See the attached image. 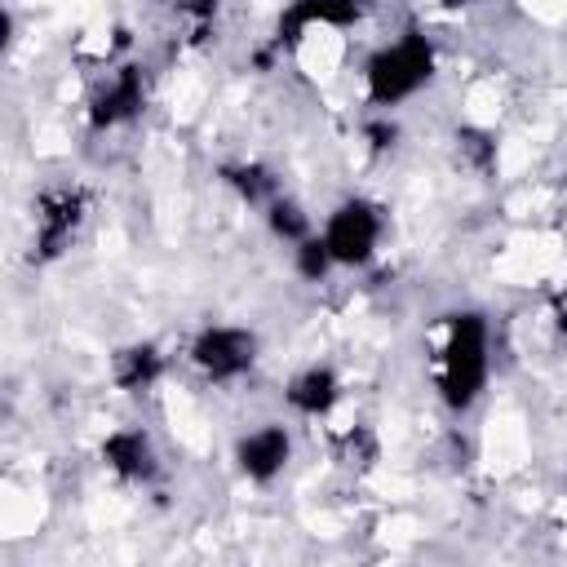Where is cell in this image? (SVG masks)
I'll list each match as a JSON object with an SVG mask.
<instances>
[{
  "mask_svg": "<svg viewBox=\"0 0 567 567\" xmlns=\"http://www.w3.org/2000/svg\"><path fill=\"white\" fill-rule=\"evenodd\" d=\"M492 381V323L478 310H456L443 319L434 350V390L452 412H470Z\"/></svg>",
  "mask_w": 567,
  "mask_h": 567,
  "instance_id": "6da1fadb",
  "label": "cell"
},
{
  "mask_svg": "<svg viewBox=\"0 0 567 567\" xmlns=\"http://www.w3.org/2000/svg\"><path fill=\"white\" fill-rule=\"evenodd\" d=\"M434 71H439L434 40L425 31H403L381 49H372V58L363 62V97L377 111H394L412 102L434 80Z\"/></svg>",
  "mask_w": 567,
  "mask_h": 567,
  "instance_id": "7a4b0ae2",
  "label": "cell"
},
{
  "mask_svg": "<svg viewBox=\"0 0 567 567\" xmlns=\"http://www.w3.org/2000/svg\"><path fill=\"white\" fill-rule=\"evenodd\" d=\"M337 270H363L385 239V208L368 195H346L341 204H332V213L319 226Z\"/></svg>",
  "mask_w": 567,
  "mask_h": 567,
  "instance_id": "3957f363",
  "label": "cell"
},
{
  "mask_svg": "<svg viewBox=\"0 0 567 567\" xmlns=\"http://www.w3.org/2000/svg\"><path fill=\"white\" fill-rule=\"evenodd\" d=\"M186 359L190 368L213 381V385H230V381H244L257 359H261V341L248 323H204L190 346H186Z\"/></svg>",
  "mask_w": 567,
  "mask_h": 567,
  "instance_id": "277c9868",
  "label": "cell"
},
{
  "mask_svg": "<svg viewBox=\"0 0 567 567\" xmlns=\"http://www.w3.org/2000/svg\"><path fill=\"white\" fill-rule=\"evenodd\" d=\"M89 221V195L84 186H44L35 195V217H31V252L35 261H58L75 239L80 226Z\"/></svg>",
  "mask_w": 567,
  "mask_h": 567,
  "instance_id": "5b68a950",
  "label": "cell"
},
{
  "mask_svg": "<svg viewBox=\"0 0 567 567\" xmlns=\"http://www.w3.org/2000/svg\"><path fill=\"white\" fill-rule=\"evenodd\" d=\"M142 111H146V71L137 62L106 71V80H97V89L89 93V128L93 133L120 128V124L137 120Z\"/></svg>",
  "mask_w": 567,
  "mask_h": 567,
  "instance_id": "8992f818",
  "label": "cell"
},
{
  "mask_svg": "<svg viewBox=\"0 0 567 567\" xmlns=\"http://www.w3.org/2000/svg\"><path fill=\"white\" fill-rule=\"evenodd\" d=\"M230 461H235V470H239L248 483L266 487V483H275V478L288 470V461H292V430H288L284 421H261V425H252V430H244V434L235 439Z\"/></svg>",
  "mask_w": 567,
  "mask_h": 567,
  "instance_id": "52a82bcc",
  "label": "cell"
},
{
  "mask_svg": "<svg viewBox=\"0 0 567 567\" xmlns=\"http://www.w3.org/2000/svg\"><path fill=\"white\" fill-rule=\"evenodd\" d=\"M368 13V0H288L275 22V49L301 44L310 31H350Z\"/></svg>",
  "mask_w": 567,
  "mask_h": 567,
  "instance_id": "ba28073f",
  "label": "cell"
},
{
  "mask_svg": "<svg viewBox=\"0 0 567 567\" xmlns=\"http://www.w3.org/2000/svg\"><path fill=\"white\" fill-rule=\"evenodd\" d=\"M97 456L120 483H151L159 474V452H155V443L142 425H115L102 439Z\"/></svg>",
  "mask_w": 567,
  "mask_h": 567,
  "instance_id": "9c48e42d",
  "label": "cell"
},
{
  "mask_svg": "<svg viewBox=\"0 0 567 567\" xmlns=\"http://www.w3.org/2000/svg\"><path fill=\"white\" fill-rule=\"evenodd\" d=\"M341 377H337V368H328V363H306L301 372H292L288 377V385H284V403H288V412L292 416H301V421H323V416H332V408L341 403Z\"/></svg>",
  "mask_w": 567,
  "mask_h": 567,
  "instance_id": "30bf717a",
  "label": "cell"
},
{
  "mask_svg": "<svg viewBox=\"0 0 567 567\" xmlns=\"http://www.w3.org/2000/svg\"><path fill=\"white\" fill-rule=\"evenodd\" d=\"M168 372V359L155 341H133V346H120L111 354V381L124 390V394H142L151 385H159Z\"/></svg>",
  "mask_w": 567,
  "mask_h": 567,
  "instance_id": "8fae6325",
  "label": "cell"
},
{
  "mask_svg": "<svg viewBox=\"0 0 567 567\" xmlns=\"http://www.w3.org/2000/svg\"><path fill=\"white\" fill-rule=\"evenodd\" d=\"M221 182L248 204V208H266L275 195H284L275 168H266L261 159H239V164H226L221 168Z\"/></svg>",
  "mask_w": 567,
  "mask_h": 567,
  "instance_id": "7c38bea8",
  "label": "cell"
},
{
  "mask_svg": "<svg viewBox=\"0 0 567 567\" xmlns=\"http://www.w3.org/2000/svg\"><path fill=\"white\" fill-rule=\"evenodd\" d=\"M261 213H266V230H270L279 244H288V248L319 230V226H315V217L306 213V204H301V199H292V195H275Z\"/></svg>",
  "mask_w": 567,
  "mask_h": 567,
  "instance_id": "4fadbf2b",
  "label": "cell"
},
{
  "mask_svg": "<svg viewBox=\"0 0 567 567\" xmlns=\"http://www.w3.org/2000/svg\"><path fill=\"white\" fill-rule=\"evenodd\" d=\"M288 252H292V270H297L306 284H319V279H328V275L337 270V261H332V252H328V244H323L319 230L306 235L301 244H292Z\"/></svg>",
  "mask_w": 567,
  "mask_h": 567,
  "instance_id": "5bb4252c",
  "label": "cell"
},
{
  "mask_svg": "<svg viewBox=\"0 0 567 567\" xmlns=\"http://www.w3.org/2000/svg\"><path fill=\"white\" fill-rule=\"evenodd\" d=\"M337 461H346L350 470H372V465L381 461V443H377V434H372L368 425H350V430H341V439H337Z\"/></svg>",
  "mask_w": 567,
  "mask_h": 567,
  "instance_id": "9a60e30c",
  "label": "cell"
},
{
  "mask_svg": "<svg viewBox=\"0 0 567 567\" xmlns=\"http://www.w3.org/2000/svg\"><path fill=\"white\" fill-rule=\"evenodd\" d=\"M173 4H177V13H182V18H190V22H199V27H204V22H213V13H217V4H221V0H173Z\"/></svg>",
  "mask_w": 567,
  "mask_h": 567,
  "instance_id": "2e32d148",
  "label": "cell"
},
{
  "mask_svg": "<svg viewBox=\"0 0 567 567\" xmlns=\"http://www.w3.org/2000/svg\"><path fill=\"white\" fill-rule=\"evenodd\" d=\"M443 4H447V9H456V4H465V0H443Z\"/></svg>",
  "mask_w": 567,
  "mask_h": 567,
  "instance_id": "e0dca14e",
  "label": "cell"
}]
</instances>
